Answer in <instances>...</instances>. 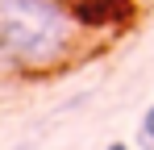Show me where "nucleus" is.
Instances as JSON below:
<instances>
[{
    "label": "nucleus",
    "instance_id": "obj_4",
    "mask_svg": "<svg viewBox=\"0 0 154 150\" xmlns=\"http://www.w3.org/2000/svg\"><path fill=\"white\" fill-rule=\"evenodd\" d=\"M104 150H133V146H125V142H108Z\"/></svg>",
    "mask_w": 154,
    "mask_h": 150
},
{
    "label": "nucleus",
    "instance_id": "obj_3",
    "mask_svg": "<svg viewBox=\"0 0 154 150\" xmlns=\"http://www.w3.org/2000/svg\"><path fill=\"white\" fill-rule=\"evenodd\" d=\"M137 138H142V146L154 150V104L142 113V125H137Z\"/></svg>",
    "mask_w": 154,
    "mask_h": 150
},
{
    "label": "nucleus",
    "instance_id": "obj_1",
    "mask_svg": "<svg viewBox=\"0 0 154 150\" xmlns=\"http://www.w3.org/2000/svg\"><path fill=\"white\" fill-rule=\"evenodd\" d=\"M79 21L63 0H0V63L50 71L75 54Z\"/></svg>",
    "mask_w": 154,
    "mask_h": 150
},
{
    "label": "nucleus",
    "instance_id": "obj_2",
    "mask_svg": "<svg viewBox=\"0 0 154 150\" xmlns=\"http://www.w3.org/2000/svg\"><path fill=\"white\" fill-rule=\"evenodd\" d=\"M79 29H104V25H129L133 0H71Z\"/></svg>",
    "mask_w": 154,
    "mask_h": 150
}]
</instances>
